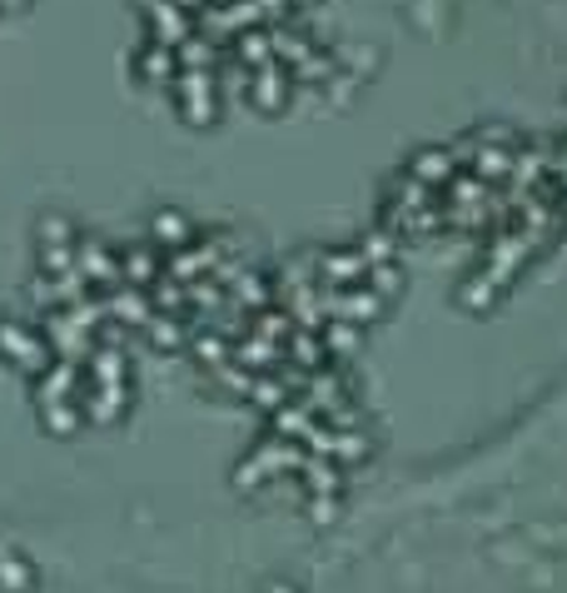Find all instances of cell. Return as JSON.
Wrapping results in <instances>:
<instances>
[{
  "mask_svg": "<svg viewBox=\"0 0 567 593\" xmlns=\"http://www.w3.org/2000/svg\"><path fill=\"white\" fill-rule=\"evenodd\" d=\"M145 21H149V41L169 45V51L195 35V15H185L179 6H169V0H145Z\"/></svg>",
  "mask_w": 567,
  "mask_h": 593,
  "instance_id": "obj_1",
  "label": "cell"
},
{
  "mask_svg": "<svg viewBox=\"0 0 567 593\" xmlns=\"http://www.w3.org/2000/svg\"><path fill=\"white\" fill-rule=\"evenodd\" d=\"M135 71H139V81H149V85H169L179 75V65H175V51H169V45L145 41L135 51Z\"/></svg>",
  "mask_w": 567,
  "mask_h": 593,
  "instance_id": "obj_2",
  "label": "cell"
},
{
  "mask_svg": "<svg viewBox=\"0 0 567 593\" xmlns=\"http://www.w3.org/2000/svg\"><path fill=\"white\" fill-rule=\"evenodd\" d=\"M149 230H155V240L165 245V250H179V245H189V240H195V225H189L179 210H159Z\"/></svg>",
  "mask_w": 567,
  "mask_h": 593,
  "instance_id": "obj_3",
  "label": "cell"
},
{
  "mask_svg": "<svg viewBox=\"0 0 567 593\" xmlns=\"http://www.w3.org/2000/svg\"><path fill=\"white\" fill-rule=\"evenodd\" d=\"M169 6H179V11H185V15H199V11H204V6H209V0H169Z\"/></svg>",
  "mask_w": 567,
  "mask_h": 593,
  "instance_id": "obj_4",
  "label": "cell"
},
{
  "mask_svg": "<svg viewBox=\"0 0 567 593\" xmlns=\"http://www.w3.org/2000/svg\"><path fill=\"white\" fill-rule=\"evenodd\" d=\"M318 6H324V0H294V11H304V15H314Z\"/></svg>",
  "mask_w": 567,
  "mask_h": 593,
  "instance_id": "obj_5",
  "label": "cell"
},
{
  "mask_svg": "<svg viewBox=\"0 0 567 593\" xmlns=\"http://www.w3.org/2000/svg\"><path fill=\"white\" fill-rule=\"evenodd\" d=\"M0 6H15V0H0Z\"/></svg>",
  "mask_w": 567,
  "mask_h": 593,
  "instance_id": "obj_6",
  "label": "cell"
}]
</instances>
